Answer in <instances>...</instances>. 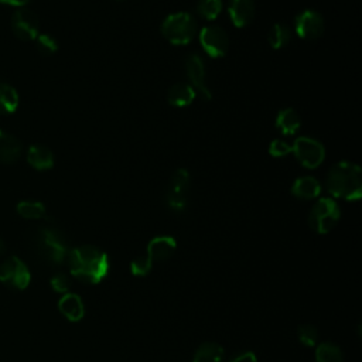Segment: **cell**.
<instances>
[{
	"label": "cell",
	"mask_w": 362,
	"mask_h": 362,
	"mask_svg": "<svg viewBox=\"0 0 362 362\" xmlns=\"http://www.w3.org/2000/svg\"><path fill=\"white\" fill-rule=\"evenodd\" d=\"M189 174L184 168H178L174 171V174L170 178L168 188L165 192V202L167 206L173 212H182L187 206L188 201V192H189Z\"/></svg>",
	"instance_id": "7"
},
{
	"label": "cell",
	"mask_w": 362,
	"mask_h": 362,
	"mask_svg": "<svg viewBox=\"0 0 362 362\" xmlns=\"http://www.w3.org/2000/svg\"><path fill=\"white\" fill-rule=\"evenodd\" d=\"M11 30L14 35L23 41L35 40L40 30L37 14L24 7L17 8L11 17Z\"/></svg>",
	"instance_id": "10"
},
{
	"label": "cell",
	"mask_w": 362,
	"mask_h": 362,
	"mask_svg": "<svg viewBox=\"0 0 362 362\" xmlns=\"http://www.w3.org/2000/svg\"><path fill=\"white\" fill-rule=\"evenodd\" d=\"M66 259L71 274L75 279L89 284H98L102 281L110 269L109 256L96 246L90 245L71 249Z\"/></svg>",
	"instance_id": "1"
},
{
	"label": "cell",
	"mask_w": 362,
	"mask_h": 362,
	"mask_svg": "<svg viewBox=\"0 0 362 362\" xmlns=\"http://www.w3.org/2000/svg\"><path fill=\"white\" fill-rule=\"evenodd\" d=\"M51 287L54 288V291L57 293H69V287H71V280L65 273H57L51 277Z\"/></svg>",
	"instance_id": "31"
},
{
	"label": "cell",
	"mask_w": 362,
	"mask_h": 362,
	"mask_svg": "<svg viewBox=\"0 0 362 362\" xmlns=\"http://www.w3.org/2000/svg\"><path fill=\"white\" fill-rule=\"evenodd\" d=\"M291 153L297 161L308 170L317 168L325 158L324 146L317 139L307 136L296 139V141L291 144Z\"/></svg>",
	"instance_id": "6"
},
{
	"label": "cell",
	"mask_w": 362,
	"mask_h": 362,
	"mask_svg": "<svg viewBox=\"0 0 362 362\" xmlns=\"http://www.w3.org/2000/svg\"><path fill=\"white\" fill-rule=\"evenodd\" d=\"M276 127L284 134V136H293L298 132V129L301 127V119L298 116V113L291 109V107H286L283 110H280L277 113L276 117Z\"/></svg>",
	"instance_id": "20"
},
{
	"label": "cell",
	"mask_w": 362,
	"mask_h": 362,
	"mask_svg": "<svg viewBox=\"0 0 362 362\" xmlns=\"http://www.w3.org/2000/svg\"><path fill=\"white\" fill-rule=\"evenodd\" d=\"M222 0H198L197 13L205 20H215L222 11Z\"/></svg>",
	"instance_id": "26"
},
{
	"label": "cell",
	"mask_w": 362,
	"mask_h": 362,
	"mask_svg": "<svg viewBox=\"0 0 362 362\" xmlns=\"http://www.w3.org/2000/svg\"><path fill=\"white\" fill-rule=\"evenodd\" d=\"M328 192L335 198L356 201L362 195L361 168L355 163L339 161L334 164L325 180Z\"/></svg>",
	"instance_id": "2"
},
{
	"label": "cell",
	"mask_w": 362,
	"mask_h": 362,
	"mask_svg": "<svg viewBox=\"0 0 362 362\" xmlns=\"http://www.w3.org/2000/svg\"><path fill=\"white\" fill-rule=\"evenodd\" d=\"M294 28L300 38L315 40L324 33V18L314 10H304L296 16Z\"/></svg>",
	"instance_id": "12"
},
{
	"label": "cell",
	"mask_w": 362,
	"mask_h": 362,
	"mask_svg": "<svg viewBox=\"0 0 362 362\" xmlns=\"http://www.w3.org/2000/svg\"><path fill=\"white\" fill-rule=\"evenodd\" d=\"M30 249L37 259L49 264L59 266L68 256V240L57 228H38L30 236Z\"/></svg>",
	"instance_id": "3"
},
{
	"label": "cell",
	"mask_w": 362,
	"mask_h": 362,
	"mask_svg": "<svg viewBox=\"0 0 362 362\" xmlns=\"http://www.w3.org/2000/svg\"><path fill=\"white\" fill-rule=\"evenodd\" d=\"M197 93L189 83H174L167 92V102L175 107H185L192 103Z\"/></svg>",
	"instance_id": "18"
},
{
	"label": "cell",
	"mask_w": 362,
	"mask_h": 362,
	"mask_svg": "<svg viewBox=\"0 0 362 362\" xmlns=\"http://www.w3.org/2000/svg\"><path fill=\"white\" fill-rule=\"evenodd\" d=\"M35 45L42 55H52L58 51V42L49 34H38L35 37Z\"/></svg>",
	"instance_id": "27"
},
{
	"label": "cell",
	"mask_w": 362,
	"mask_h": 362,
	"mask_svg": "<svg viewBox=\"0 0 362 362\" xmlns=\"http://www.w3.org/2000/svg\"><path fill=\"white\" fill-rule=\"evenodd\" d=\"M317 362H344L342 351L332 342H322L315 349Z\"/></svg>",
	"instance_id": "25"
},
{
	"label": "cell",
	"mask_w": 362,
	"mask_h": 362,
	"mask_svg": "<svg viewBox=\"0 0 362 362\" xmlns=\"http://www.w3.org/2000/svg\"><path fill=\"white\" fill-rule=\"evenodd\" d=\"M0 281L8 288L24 290L31 281V274L21 259L10 256L0 264Z\"/></svg>",
	"instance_id": "8"
},
{
	"label": "cell",
	"mask_w": 362,
	"mask_h": 362,
	"mask_svg": "<svg viewBox=\"0 0 362 362\" xmlns=\"http://www.w3.org/2000/svg\"><path fill=\"white\" fill-rule=\"evenodd\" d=\"M151 266H153V260L147 255H143L132 260L130 272L133 276H146L150 273Z\"/></svg>",
	"instance_id": "29"
},
{
	"label": "cell",
	"mask_w": 362,
	"mask_h": 362,
	"mask_svg": "<svg viewBox=\"0 0 362 362\" xmlns=\"http://www.w3.org/2000/svg\"><path fill=\"white\" fill-rule=\"evenodd\" d=\"M4 253H6V245H4V242L0 239V257H1Z\"/></svg>",
	"instance_id": "34"
},
{
	"label": "cell",
	"mask_w": 362,
	"mask_h": 362,
	"mask_svg": "<svg viewBox=\"0 0 362 362\" xmlns=\"http://www.w3.org/2000/svg\"><path fill=\"white\" fill-rule=\"evenodd\" d=\"M321 192V184L314 177H300L293 182L291 194L300 199L317 198Z\"/></svg>",
	"instance_id": "19"
},
{
	"label": "cell",
	"mask_w": 362,
	"mask_h": 362,
	"mask_svg": "<svg viewBox=\"0 0 362 362\" xmlns=\"http://www.w3.org/2000/svg\"><path fill=\"white\" fill-rule=\"evenodd\" d=\"M291 40V30L283 24V23H276L270 27L267 33V41L272 48L280 49L286 47Z\"/></svg>",
	"instance_id": "23"
},
{
	"label": "cell",
	"mask_w": 362,
	"mask_h": 362,
	"mask_svg": "<svg viewBox=\"0 0 362 362\" xmlns=\"http://www.w3.org/2000/svg\"><path fill=\"white\" fill-rule=\"evenodd\" d=\"M58 308L66 320L74 321V322L82 320V317L85 314V307H83L82 298L74 293H65L58 301Z\"/></svg>",
	"instance_id": "15"
},
{
	"label": "cell",
	"mask_w": 362,
	"mask_h": 362,
	"mask_svg": "<svg viewBox=\"0 0 362 362\" xmlns=\"http://www.w3.org/2000/svg\"><path fill=\"white\" fill-rule=\"evenodd\" d=\"M17 214L24 219H44L47 218V209L42 202L38 201H20L16 206Z\"/></svg>",
	"instance_id": "24"
},
{
	"label": "cell",
	"mask_w": 362,
	"mask_h": 362,
	"mask_svg": "<svg viewBox=\"0 0 362 362\" xmlns=\"http://www.w3.org/2000/svg\"><path fill=\"white\" fill-rule=\"evenodd\" d=\"M229 362H257V359L252 351H245V352L233 356Z\"/></svg>",
	"instance_id": "32"
},
{
	"label": "cell",
	"mask_w": 362,
	"mask_h": 362,
	"mask_svg": "<svg viewBox=\"0 0 362 362\" xmlns=\"http://www.w3.org/2000/svg\"><path fill=\"white\" fill-rule=\"evenodd\" d=\"M290 153H291V144H288V143L284 141V140L276 139V140H273V141L270 143V146H269V154H270L272 157L279 158V157H284V156H287V154H290Z\"/></svg>",
	"instance_id": "30"
},
{
	"label": "cell",
	"mask_w": 362,
	"mask_h": 362,
	"mask_svg": "<svg viewBox=\"0 0 362 362\" xmlns=\"http://www.w3.org/2000/svg\"><path fill=\"white\" fill-rule=\"evenodd\" d=\"M197 31V23L189 13L178 11L165 17L161 24V33L165 40L174 45H187Z\"/></svg>",
	"instance_id": "4"
},
{
	"label": "cell",
	"mask_w": 362,
	"mask_h": 362,
	"mask_svg": "<svg viewBox=\"0 0 362 362\" xmlns=\"http://www.w3.org/2000/svg\"><path fill=\"white\" fill-rule=\"evenodd\" d=\"M177 247V242L173 236H156L147 245V256L154 260L168 259Z\"/></svg>",
	"instance_id": "14"
},
{
	"label": "cell",
	"mask_w": 362,
	"mask_h": 362,
	"mask_svg": "<svg viewBox=\"0 0 362 362\" xmlns=\"http://www.w3.org/2000/svg\"><path fill=\"white\" fill-rule=\"evenodd\" d=\"M228 13L235 27H245L253 20L255 1L253 0H230Z\"/></svg>",
	"instance_id": "13"
},
{
	"label": "cell",
	"mask_w": 362,
	"mask_h": 362,
	"mask_svg": "<svg viewBox=\"0 0 362 362\" xmlns=\"http://www.w3.org/2000/svg\"><path fill=\"white\" fill-rule=\"evenodd\" d=\"M223 348L216 342H204L194 354L192 362H222Z\"/></svg>",
	"instance_id": "21"
},
{
	"label": "cell",
	"mask_w": 362,
	"mask_h": 362,
	"mask_svg": "<svg viewBox=\"0 0 362 362\" xmlns=\"http://www.w3.org/2000/svg\"><path fill=\"white\" fill-rule=\"evenodd\" d=\"M21 156V143L13 134L0 129V163L11 164Z\"/></svg>",
	"instance_id": "17"
},
{
	"label": "cell",
	"mask_w": 362,
	"mask_h": 362,
	"mask_svg": "<svg viewBox=\"0 0 362 362\" xmlns=\"http://www.w3.org/2000/svg\"><path fill=\"white\" fill-rule=\"evenodd\" d=\"M199 44L202 49L212 58H221L226 54L229 47L228 34L218 25H208L199 31Z\"/></svg>",
	"instance_id": "9"
},
{
	"label": "cell",
	"mask_w": 362,
	"mask_h": 362,
	"mask_svg": "<svg viewBox=\"0 0 362 362\" xmlns=\"http://www.w3.org/2000/svg\"><path fill=\"white\" fill-rule=\"evenodd\" d=\"M0 3H3V4H6V6H11V7L21 8V7H24L25 4H28L30 0H0Z\"/></svg>",
	"instance_id": "33"
},
{
	"label": "cell",
	"mask_w": 362,
	"mask_h": 362,
	"mask_svg": "<svg viewBox=\"0 0 362 362\" xmlns=\"http://www.w3.org/2000/svg\"><path fill=\"white\" fill-rule=\"evenodd\" d=\"M185 72L189 81V85L194 88L195 93L199 95L204 100H211V90L206 86L205 81V65L202 58L198 54H189L185 59Z\"/></svg>",
	"instance_id": "11"
},
{
	"label": "cell",
	"mask_w": 362,
	"mask_h": 362,
	"mask_svg": "<svg viewBox=\"0 0 362 362\" xmlns=\"http://www.w3.org/2000/svg\"><path fill=\"white\" fill-rule=\"evenodd\" d=\"M341 209L332 198L318 199L308 215V225L317 233H328L339 221Z\"/></svg>",
	"instance_id": "5"
},
{
	"label": "cell",
	"mask_w": 362,
	"mask_h": 362,
	"mask_svg": "<svg viewBox=\"0 0 362 362\" xmlns=\"http://www.w3.org/2000/svg\"><path fill=\"white\" fill-rule=\"evenodd\" d=\"M18 107L17 90L6 82H0V115H11Z\"/></svg>",
	"instance_id": "22"
},
{
	"label": "cell",
	"mask_w": 362,
	"mask_h": 362,
	"mask_svg": "<svg viewBox=\"0 0 362 362\" xmlns=\"http://www.w3.org/2000/svg\"><path fill=\"white\" fill-rule=\"evenodd\" d=\"M27 161L35 170H49L54 167V154L47 146L31 144L27 151Z\"/></svg>",
	"instance_id": "16"
},
{
	"label": "cell",
	"mask_w": 362,
	"mask_h": 362,
	"mask_svg": "<svg viewBox=\"0 0 362 362\" xmlns=\"http://www.w3.org/2000/svg\"><path fill=\"white\" fill-rule=\"evenodd\" d=\"M297 338L305 346H315L318 341V331L314 325L303 324L297 329Z\"/></svg>",
	"instance_id": "28"
}]
</instances>
